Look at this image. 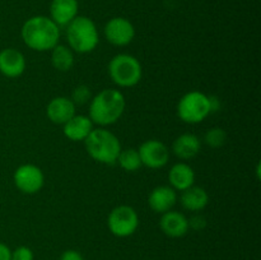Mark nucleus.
Listing matches in <instances>:
<instances>
[{"mask_svg": "<svg viewBox=\"0 0 261 260\" xmlns=\"http://www.w3.org/2000/svg\"><path fill=\"white\" fill-rule=\"evenodd\" d=\"M22 40L31 50L45 53L51 51L60 40V28L45 15H36L25 20L22 25Z\"/></svg>", "mask_w": 261, "mask_h": 260, "instance_id": "f257e3e1", "label": "nucleus"}, {"mask_svg": "<svg viewBox=\"0 0 261 260\" xmlns=\"http://www.w3.org/2000/svg\"><path fill=\"white\" fill-rule=\"evenodd\" d=\"M126 101L121 91L115 88L102 89L89 101L88 117L99 127L110 126L121 119Z\"/></svg>", "mask_w": 261, "mask_h": 260, "instance_id": "f03ea898", "label": "nucleus"}, {"mask_svg": "<svg viewBox=\"0 0 261 260\" xmlns=\"http://www.w3.org/2000/svg\"><path fill=\"white\" fill-rule=\"evenodd\" d=\"M84 144L91 158L103 165H115L122 149L119 138L106 127L92 130L84 140Z\"/></svg>", "mask_w": 261, "mask_h": 260, "instance_id": "7ed1b4c3", "label": "nucleus"}, {"mask_svg": "<svg viewBox=\"0 0 261 260\" xmlns=\"http://www.w3.org/2000/svg\"><path fill=\"white\" fill-rule=\"evenodd\" d=\"M66 40L74 53H92L99 43L98 30L91 18L76 15L66 25Z\"/></svg>", "mask_w": 261, "mask_h": 260, "instance_id": "20e7f679", "label": "nucleus"}, {"mask_svg": "<svg viewBox=\"0 0 261 260\" xmlns=\"http://www.w3.org/2000/svg\"><path fill=\"white\" fill-rule=\"evenodd\" d=\"M109 74L112 82L121 88L137 86L143 75L140 61L130 54H117L110 60Z\"/></svg>", "mask_w": 261, "mask_h": 260, "instance_id": "39448f33", "label": "nucleus"}, {"mask_svg": "<svg viewBox=\"0 0 261 260\" xmlns=\"http://www.w3.org/2000/svg\"><path fill=\"white\" fill-rule=\"evenodd\" d=\"M211 114L209 96L200 91L188 92L177 103V116L186 124H199Z\"/></svg>", "mask_w": 261, "mask_h": 260, "instance_id": "423d86ee", "label": "nucleus"}, {"mask_svg": "<svg viewBox=\"0 0 261 260\" xmlns=\"http://www.w3.org/2000/svg\"><path fill=\"white\" fill-rule=\"evenodd\" d=\"M107 226L110 232L116 237H129L137 232L139 227V216L130 205L115 206L109 214Z\"/></svg>", "mask_w": 261, "mask_h": 260, "instance_id": "0eeeda50", "label": "nucleus"}, {"mask_svg": "<svg viewBox=\"0 0 261 260\" xmlns=\"http://www.w3.org/2000/svg\"><path fill=\"white\" fill-rule=\"evenodd\" d=\"M13 180H14L18 190L22 191L23 194L32 195V194L38 193L43 188L45 175L38 166L25 163V165L19 166L14 171Z\"/></svg>", "mask_w": 261, "mask_h": 260, "instance_id": "6e6552de", "label": "nucleus"}, {"mask_svg": "<svg viewBox=\"0 0 261 260\" xmlns=\"http://www.w3.org/2000/svg\"><path fill=\"white\" fill-rule=\"evenodd\" d=\"M142 165L152 170L165 167L170 161V150L167 145L157 139H149L142 143L138 149Z\"/></svg>", "mask_w": 261, "mask_h": 260, "instance_id": "1a4fd4ad", "label": "nucleus"}, {"mask_svg": "<svg viewBox=\"0 0 261 260\" xmlns=\"http://www.w3.org/2000/svg\"><path fill=\"white\" fill-rule=\"evenodd\" d=\"M106 40L114 46H126L135 37V28L129 19L122 17L111 18L103 28Z\"/></svg>", "mask_w": 261, "mask_h": 260, "instance_id": "9d476101", "label": "nucleus"}, {"mask_svg": "<svg viewBox=\"0 0 261 260\" xmlns=\"http://www.w3.org/2000/svg\"><path fill=\"white\" fill-rule=\"evenodd\" d=\"M25 58L19 50L13 47L0 51V73L7 78H18L25 70Z\"/></svg>", "mask_w": 261, "mask_h": 260, "instance_id": "9b49d317", "label": "nucleus"}, {"mask_svg": "<svg viewBox=\"0 0 261 260\" xmlns=\"http://www.w3.org/2000/svg\"><path fill=\"white\" fill-rule=\"evenodd\" d=\"M75 103L70 98L59 96L48 102L46 107V115L53 124L64 125L75 115Z\"/></svg>", "mask_w": 261, "mask_h": 260, "instance_id": "f8f14e48", "label": "nucleus"}, {"mask_svg": "<svg viewBox=\"0 0 261 260\" xmlns=\"http://www.w3.org/2000/svg\"><path fill=\"white\" fill-rule=\"evenodd\" d=\"M177 201V193L170 185H161L153 189L148 196V205L154 213L163 214L172 211Z\"/></svg>", "mask_w": 261, "mask_h": 260, "instance_id": "ddd939ff", "label": "nucleus"}, {"mask_svg": "<svg viewBox=\"0 0 261 260\" xmlns=\"http://www.w3.org/2000/svg\"><path fill=\"white\" fill-rule=\"evenodd\" d=\"M160 227L163 233L172 239H180L189 232V221L182 213L177 211H168L162 214Z\"/></svg>", "mask_w": 261, "mask_h": 260, "instance_id": "4468645a", "label": "nucleus"}, {"mask_svg": "<svg viewBox=\"0 0 261 260\" xmlns=\"http://www.w3.org/2000/svg\"><path fill=\"white\" fill-rule=\"evenodd\" d=\"M93 125L88 116L75 114L68 122L63 125V133L71 142H84L94 129Z\"/></svg>", "mask_w": 261, "mask_h": 260, "instance_id": "2eb2a0df", "label": "nucleus"}, {"mask_svg": "<svg viewBox=\"0 0 261 260\" xmlns=\"http://www.w3.org/2000/svg\"><path fill=\"white\" fill-rule=\"evenodd\" d=\"M78 0H53L50 5V18L59 25H68L78 15Z\"/></svg>", "mask_w": 261, "mask_h": 260, "instance_id": "dca6fc26", "label": "nucleus"}, {"mask_svg": "<svg viewBox=\"0 0 261 260\" xmlns=\"http://www.w3.org/2000/svg\"><path fill=\"white\" fill-rule=\"evenodd\" d=\"M201 142L198 135L193 133H184L178 135L172 144V150L175 155L180 160H191L200 153Z\"/></svg>", "mask_w": 261, "mask_h": 260, "instance_id": "f3484780", "label": "nucleus"}, {"mask_svg": "<svg viewBox=\"0 0 261 260\" xmlns=\"http://www.w3.org/2000/svg\"><path fill=\"white\" fill-rule=\"evenodd\" d=\"M168 181H170L171 188L175 189L176 191H184L194 185L195 172L188 163H175L168 172Z\"/></svg>", "mask_w": 261, "mask_h": 260, "instance_id": "a211bd4d", "label": "nucleus"}, {"mask_svg": "<svg viewBox=\"0 0 261 260\" xmlns=\"http://www.w3.org/2000/svg\"><path fill=\"white\" fill-rule=\"evenodd\" d=\"M209 203V195L206 190L200 186H191L181 194V204L186 211L199 213Z\"/></svg>", "mask_w": 261, "mask_h": 260, "instance_id": "6ab92c4d", "label": "nucleus"}, {"mask_svg": "<svg viewBox=\"0 0 261 260\" xmlns=\"http://www.w3.org/2000/svg\"><path fill=\"white\" fill-rule=\"evenodd\" d=\"M51 64L59 71H69L74 65V51L69 46L56 45L51 50Z\"/></svg>", "mask_w": 261, "mask_h": 260, "instance_id": "aec40b11", "label": "nucleus"}, {"mask_svg": "<svg viewBox=\"0 0 261 260\" xmlns=\"http://www.w3.org/2000/svg\"><path fill=\"white\" fill-rule=\"evenodd\" d=\"M117 163L120 167L126 172H135L142 167V161H140V155L138 149L134 148H126V149H121L119 157H117Z\"/></svg>", "mask_w": 261, "mask_h": 260, "instance_id": "412c9836", "label": "nucleus"}, {"mask_svg": "<svg viewBox=\"0 0 261 260\" xmlns=\"http://www.w3.org/2000/svg\"><path fill=\"white\" fill-rule=\"evenodd\" d=\"M204 142L211 148H221L226 144L227 142V133L222 127H212L204 135Z\"/></svg>", "mask_w": 261, "mask_h": 260, "instance_id": "4be33fe9", "label": "nucleus"}, {"mask_svg": "<svg viewBox=\"0 0 261 260\" xmlns=\"http://www.w3.org/2000/svg\"><path fill=\"white\" fill-rule=\"evenodd\" d=\"M71 101L76 105H84L87 102H89L92 99L91 97V91L87 86H78L76 88H74L73 93H71Z\"/></svg>", "mask_w": 261, "mask_h": 260, "instance_id": "5701e85b", "label": "nucleus"}, {"mask_svg": "<svg viewBox=\"0 0 261 260\" xmlns=\"http://www.w3.org/2000/svg\"><path fill=\"white\" fill-rule=\"evenodd\" d=\"M12 260H35V254L28 246H18L12 251Z\"/></svg>", "mask_w": 261, "mask_h": 260, "instance_id": "b1692460", "label": "nucleus"}, {"mask_svg": "<svg viewBox=\"0 0 261 260\" xmlns=\"http://www.w3.org/2000/svg\"><path fill=\"white\" fill-rule=\"evenodd\" d=\"M188 221H189V228H193L195 229V231H200V229H203L204 227L206 226L205 217L201 216V214L199 213L194 214L191 218H188Z\"/></svg>", "mask_w": 261, "mask_h": 260, "instance_id": "393cba45", "label": "nucleus"}, {"mask_svg": "<svg viewBox=\"0 0 261 260\" xmlns=\"http://www.w3.org/2000/svg\"><path fill=\"white\" fill-rule=\"evenodd\" d=\"M60 260H84V257L83 255H82L79 251H76V250L69 249V250H65V251L61 254Z\"/></svg>", "mask_w": 261, "mask_h": 260, "instance_id": "a878e982", "label": "nucleus"}, {"mask_svg": "<svg viewBox=\"0 0 261 260\" xmlns=\"http://www.w3.org/2000/svg\"><path fill=\"white\" fill-rule=\"evenodd\" d=\"M0 260H12V250L3 242H0Z\"/></svg>", "mask_w": 261, "mask_h": 260, "instance_id": "bb28decb", "label": "nucleus"}]
</instances>
